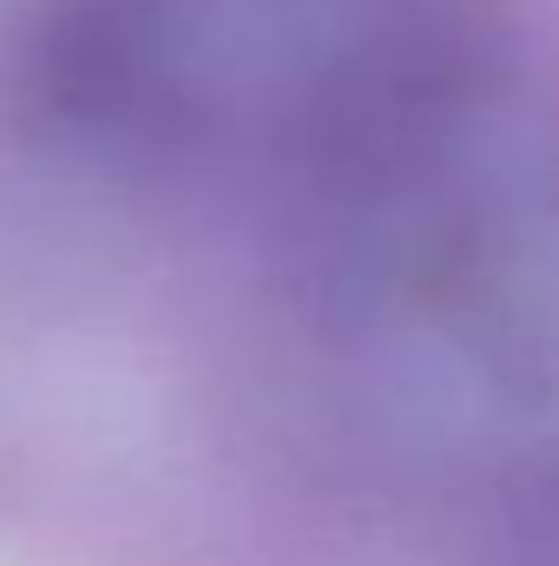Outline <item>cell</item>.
<instances>
[{"label": "cell", "mask_w": 559, "mask_h": 566, "mask_svg": "<svg viewBox=\"0 0 559 566\" xmlns=\"http://www.w3.org/2000/svg\"><path fill=\"white\" fill-rule=\"evenodd\" d=\"M481 53L487 0H40L20 80L99 165L283 205Z\"/></svg>", "instance_id": "7a4b0ae2"}, {"label": "cell", "mask_w": 559, "mask_h": 566, "mask_svg": "<svg viewBox=\"0 0 559 566\" xmlns=\"http://www.w3.org/2000/svg\"><path fill=\"white\" fill-rule=\"evenodd\" d=\"M277 329L316 422L447 501L559 494V93L481 53L283 198Z\"/></svg>", "instance_id": "6da1fadb"}]
</instances>
